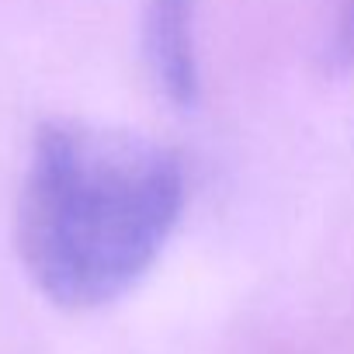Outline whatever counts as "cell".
<instances>
[{
  "mask_svg": "<svg viewBox=\"0 0 354 354\" xmlns=\"http://www.w3.org/2000/svg\"><path fill=\"white\" fill-rule=\"evenodd\" d=\"M185 212V167L149 136L53 118L21 177L15 240L32 285L59 309H101L163 254Z\"/></svg>",
  "mask_w": 354,
  "mask_h": 354,
  "instance_id": "6da1fadb",
  "label": "cell"
},
{
  "mask_svg": "<svg viewBox=\"0 0 354 354\" xmlns=\"http://www.w3.org/2000/svg\"><path fill=\"white\" fill-rule=\"evenodd\" d=\"M142 56L153 84L174 104L198 97V53H195V0H146L142 11Z\"/></svg>",
  "mask_w": 354,
  "mask_h": 354,
  "instance_id": "7a4b0ae2",
  "label": "cell"
},
{
  "mask_svg": "<svg viewBox=\"0 0 354 354\" xmlns=\"http://www.w3.org/2000/svg\"><path fill=\"white\" fill-rule=\"evenodd\" d=\"M344 49L354 59V0H344Z\"/></svg>",
  "mask_w": 354,
  "mask_h": 354,
  "instance_id": "3957f363",
  "label": "cell"
}]
</instances>
